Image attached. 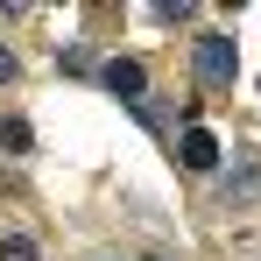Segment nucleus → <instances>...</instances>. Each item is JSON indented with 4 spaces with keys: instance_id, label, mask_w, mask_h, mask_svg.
<instances>
[{
    "instance_id": "nucleus-1",
    "label": "nucleus",
    "mask_w": 261,
    "mask_h": 261,
    "mask_svg": "<svg viewBox=\"0 0 261 261\" xmlns=\"http://www.w3.org/2000/svg\"><path fill=\"white\" fill-rule=\"evenodd\" d=\"M233 64H240V57H233V36H198V43H191V71H198L205 92L233 85Z\"/></svg>"
},
{
    "instance_id": "nucleus-2",
    "label": "nucleus",
    "mask_w": 261,
    "mask_h": 261,
    "mask_svg": "<svg viewBox=\"0 0 261 261\" xmlns=\"http://www.w3.org/2000/svg\"><path fill=\"white\" fill-rule=\"evenodd\" d=\"M99 85H106V92H120V99H141V64H134V57L99 64Z\"/></svg>"
},
{
    "instance_id": "nucleus-3",
    "label": "nucleus",
    "mask_w": 261,
    "mask_h": 261,
    "mask_svg": "<svg viewBox=\"0 0 261 261\" xmlns=\"http://www.w3.org/2000/svg\"><path fill=\"white\" fill-rule=\"evenodd\" d=\"M184 163L191 170H219V134L212 127H184Z\"/></svg>"
},
{
    "instance_id": "nucleus-4",
    "label": "nucleus",
    "mask_w": 261,
    "mask_h": 261,
    "mask_svg": "<svg viewBox=\"0 0 261 261\" xmlns=\"http://www.w3.org/2000/svg\"><path fill=\"white\" fill-rule=\"evenodd\" d=\"M0 261H43V247H36L29 233H7V240H0Z\"/></svg>"
},
{
    "instance_id": "nucleus-5",
    "label": "nucleus",
    "mask_w": 261,
    "mask_h": 261,
    "mask_svg": "<svg viewBox=\"0 0 261 261\" xmlns=\"http://www.w3.org/2000/svg\"><path fill=\"white\" fill-rule=\"evenodd\" d=\"M254 191V155H240V170H226V198H247Z\"/></svg>"
},
{
    "instance_id": "nucleus-6",
    "label": "nucleus",
    "mask_w": 261,
    "mask_h": 261,
    "mask_svg": "<svg viewBox=\"0 0 261 261\" xmlns=\"http://www.w3.org/2000/svg\"><path fill=\"white\" fill-rule=\"evenodd\" d=\"M0 141H7V155H29V148H36V141H29V120H7Z\"/></svg>"
},
{
    "instance_id": "nucleus-7",
    "label": "nucleus",
    "mask_w": 261,
    "mask_h": 261,
    "mask_svg": "<svg viewBox=\"0 0 261 261\" xmlns=\"http://www.w3.org/2000/svg\"><path fill=\"white\" fill-rule=\"evenodd\" d=\"M0 78H14V57H7V49H0Z\"/></svg>"
}]
</instances>
